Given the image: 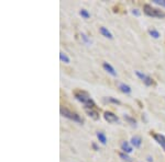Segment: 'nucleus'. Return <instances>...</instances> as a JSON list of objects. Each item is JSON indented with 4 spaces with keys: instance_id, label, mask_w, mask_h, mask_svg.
I'll use <instances>...</instances> for the list:
<instances>
[{
    "instance_id": "f257e3e1",
    "label": "nucleus",
    "mask_w": 165,
    "mask_h": 162,
    "mask_svg": "<svg viewBox=\"0 0 165 162\" xmlns=\"http://www.w3.org/2000/svg\"><path fill=\"white\" fill-rule=\"evenodd\" d=\"M74 97L77 101H79L81 104H84V108H96V104L90 98V95L86 91L77 89L74 91Z\"/></svg>"
},
{
    "instance_id": "f03ea898",
    "label": "nucleus",
    "mask_w": 165,
    "mask_h": 162,
    "mask_svg": "<svg viewBox=\"0 0 165 162\" xmlns=\"http://www.w3.org/2000/svg\"><path fill=\"white\" fill-rule=\"evenodd\" d=\"M143 12H144L148 17H152V18H160V19L165 18L164 11L157 9V8H154V7H152V6L149 5V3H145V5L143 6Z\"/></svg>"
},
{
    "instance_id": "7ed1b4c3",
    "label": "nucleus",
    "mask_w": 165,
    "mask_h": 162,
    "mask_svg": "<svg viewBox=\"0 0 165 162\" xmlns=\"http://www.w3.org/2000/svg\"><path fill=\"white\" fill-rule=\"evenodd\" d=\"M60 112L64 117L68 118V119H72V121H74V122H77V123H83V118L78 115V113L72 111L70 108H66V106H61Z\"/></svg>"
},
{
    "instance_id": "20e7f679",
    "label": "nucleus",
    "mask_w": 165,
    "mask_h": 162,
    "mask_svg": "<svg viewBox=\"0 0 165 162\" xmlns=\"http://www.w3.org/2000/svg\"><path fill=\"white\" fill-rule=\"evenodd\" d=\"M151 136L154 138V140L160 145L161 147L165 150V136L161 135V134H156L154 132H151Z\"/></svg>"
},
{
    "instance_id": "39448f33",
    "label": "nucleus",
    "mask_w": 165,
    "mask_h": 162,
    "mask_svg": "<svg viewBox=\"0 0 165 162\" xmlns=\"http://www.w3.org/2000/svg\"><path fill=\"white\" fill-rule=\"evenodd\" d=\"M104 118H105L108 123H118L119 122L118 116L115 115L112 112H109V111H107V112L104 113Z\"/></svg>"
},
{
    "instance_id": "423d86ee",
    "label": "nucleus",
    "mask_w": 165,
    "mask_h": 162,
    "mask_svg": "<svg viewBox=\"0 0 165 162\" xmlns=\"http://www.w3.org/2000/svg\"><path fill=\"white\" fill-rule=\"evenodd\" d=\"M84 110H85V112L87 113V115L90 116L93 119H95V121L99 119V112H98L97 108H84Z\"/></svg>"
},
{
    "instance_id": "0eeeda50",
    "label": "nucleus",
    "mask_w": 165,
    "mask_h": 162,
    "mask_svg": "<svg viewBox=\"0 0 165 162\" xmlns=\"http://www.w3.org/2000/svg\"><path fill=\"white\" fill-rule=\"evenodd\" d=\"M102 68L105 69L106 71L108 72V74H110L111 76H113V77H117V72H116L115 68L111 66V65L109 64V63H107V61H104L102 63Z\"/></svg>"
},
{
    "instance_id": "6e6552de",
    "label": "nucleus",
    "mask_w": 165,
    "mask_h": 162,
    "mask_svg": "<svg viewBox=\"0 0 165 162\" xmlns=\"http://www.w3.org/2000/svg\"><path fill=\"white\" fill-rule=\"evenodd\" d=\"M121 150H122V152L129 154L133 151V148H132V146H130V143L128 141H122L121 143Z\"/></svg>"
},
{
    "instance_id": "1a4fd4ad",
    "label": "nucleus",
    "mask_w": 165,
    "mask_h": 162,
    "mask_svg": "<svg viewBox=\"0 0 165 162\" xmlns=\"http://www.w3.org/2000/svg\"><path fill=\"white\" fill-rule=\"evenodd\" d=\"M130 141H131V146L134 148H140L141 145H142V139L139 136H133V137L131 138Z\"/></svg>"
},
{
    "instance_id": "9d476101",
    "label": "nucleus",
    "mask_w": 165,
    "mask_h": 162,
    "mask_svg": "<svg viewBox=\"0 0 165 162\" xmlns=\"http://www.w3.org/2000/svg\"><path fill=\"white\" fill-rule=\"evenodd\" d=\"M99 32L102 35H104L105 37H107V39H113V36H112V33H111V32H110V31L107 29V28H105V26H100V28H99Z\"/></svg>"
},
{
    "instance_id": "9b49d317",
    "label": "nucleus",
    "mask_w": 165,
    "mask_h": 162,
    "mask_svg": "<svg viewBox=\"0 0 165 162\" xmlns=\"http://www.w3.org/2000/svg\"><path fill=\"white\" fill-rule=\"evenodd\" d=\"M118 88L120 89L121 92H123V93H125V94H130L131 91H132L131 88L128 85V84L122 83V82H119V83H118Z\"/></svg>"
},
{
    "instance_id": "f8f14e48",
    "label": "nucleus",
    "mask_w": 165,
    "mask_h": 162,
    "mask_svg": "<svg viewBox=\"0 0 165 162\" xmlns=\"http://www.w3.org/2000/svg\"><path fill=\"white\" fill-rule=\"evenodd\" d=\"M97 138H98L100 143H102V145H106V143H107V137H106L105 133H102V132H97Z\"/></svg>"
},
{
    "instance_id": "ddd939ff",
    "label": "nucleus",
    "mask_w": 165,
    "mask_h": 162,
    "mask_svg": "<svg viewBox=\"0 0 165 162\" xmlns=\"http://www.w3.org/2000/svg\"><path fill=\"white\" fill-rule=\"evenodd\" d=\"M148 32H149V34H150L151 36L153 37V39H159V37L161 36V35H160V32H159V31H157L156 29H153V28L149 30Z\"/></svg>"
},
{
    "instance_id": "4468645a",
    "label": "nucleus",
    "mask_w": 165,
    "mask_h": 162,
    "mask_svg": "<svg viewBox=\"0 0 165 162\" xmlns=\"http://www.w3.org/2000/svg\"><path fill=\"white\" fill-rule=\"evenodd\" d=\"M60 59L62 63H65V64H70V57H68L65 53H63V52H61L60 53Z\"/></svg>"
},
{
    "instance_id": "2eb2a0df",
    "label": "nucleus",
    "mask_w": 165,
    "mask_h": 162,
    "mask_svg": "<svg viewBox=\"0 0 165 162\" xmlns=\"http://www.w3.org/2000/svg\"><path fill=\"white\" fill-rule=\"evenodd\" d=\"M119 157H120V159H122L123 161H125V162H131L132 161V159H131L129 156H128V153H125V152H119Z\"/></svg>"
},
{
    "instance_id": "dca6fc26",
    "label": "nucleus",
    "mask_w": 165,
    "mask_h": 162,
    "mask_svg": "<svg viewBox=\"0 0 165 162\" xmlns=\"http://www.w3.org/2000/svg\"><path fill=\"white\" fill-rule=\"evenodd\" d=\"M144 82L145 85H148V87H151V85H154L155 82H154V80L151 78V77H149V76H146V78H145V80L143 81Z\"/></svg>"
},
{
    "instance_id": "f3484780",
    "label": "nucleus",
    "mask_w": 165,
    "mask_h": 162,
    "mask_svg": "<svg viewBox=\"0 0 165 162\" xmlns=\"http://www.w3.org/2000/svg\"><path fill=\"white\" fill-rule=\"evenodd\" d=\"M79 14L81 15V17H83L84 19H89V18H90V13L86 9H81V10H80Z\"/></svg>"
},
{
    "instance_id": "a211bd4d",
    "label": "nucleus",
    "mask_w": 165,
    "mask_h": 162,
    "mask_svg": "<svg viewBox=\"0 0 165 162\" xmlns=\"http://www.w3.org/2000/svg\"><path fill=\"white\" fill-rule=\"evenodd\" d=\"M123 117H125V119L127 121V122H129V123L132 124V125H135V124H136V121H135V118L131 117V116H129V115H125Z\"/></svg>"
},
{
    "instance_id": "6ab92c4d",
    "label": "nucleus",
    "mask_w": 165,
    "mask_h": 162,
    "mask_svg": "<svg viewBox=\"0 0 165 162\" xmlns=\"http://www.w3.org/2000/svg\"><path fill=\"white\" fill-rule=\"evenodd\" d=\"M135 76H136V77H138L139 79H141L142 81H144L145 78H146V74H144L143 72L139 71V70H136V71H135Z\"/></svg>"
},
{
    "instance_id": "aec40b11",
    "label": "nucleus",
    "mask_w": 165,
    "mask_h": 162,
    "mask_svg": "<svg viewBox=\"0 0 165 162\" xmlns=\"http://www.w3.org/2000/svg\"><path fill=\"white\" fill-rule=\"evenodd\" d=\"M80 36H81V39H83V41L85 42L86 44H88V45L91 44V41H90V39H88V36H87V35H86L85 33H81V34H80Z\"/></svg>"
},
{
    "instance_id": "412c9836",
    "label": "nucleus",
    "mask_w": 165,
    "mask_h": 162,
    "mask_svg": "<svg viewBox=\"0 0 165 162\" xmlns=\"http://www.w3.org/2000/svg\"><path fill=\"white\" fill-rule=\"evenodd\" d=\"M107 101L110 102V103H113V104H120V101H119V100H117V99H115V98H111V97L107 98Z\"/></svg>"
},
{
    "instance_id": "4be33fe9",
    "label": "nucleus",
    "mask_w": 165,
    "mask_h": 162,
    "mask_svg": "<svg viewBox=\"0 0 165 162\" xmlns=\"http://www.w3.org/2000/svg\"><path fill=\"white\" fill-rule=\"evenodd\" d=\"M153 2L156 5L162 6V7H165V0H153Z\"/></svg>"
},
{
    "instance_id": "5701e85b",
    "label": "nucleus",
    "mask_w": 165,
    "mask_h": 162,
    "mask_svg": "<svg viewBox=\"0 0 165 162\" xmlns=\"http://www.w3.org/2000/svg\"><path fill=\"white\" fill-rule=\"evenodd\" d=\"M132 14L139 17V15H140V12H139V10H138V9H133V10H132Z\"/></svg>"
},
{
    "instance_id": "b1692460",
    "label": "nucleus",
    "mask_w": 165,
    "mask_h": 162,
    "mask_svg": "<svg viewBox=\"0 0 165 162\" xmlns=\"http://www.w3.org/2000/svg\"><path fill=\"white\" fill-rule=\"evenodd\" d=\"M91 147L94 148V150H98V146H97V145H96L95 143H91Z\"/></svg>"
},
{
    "instance_id": "393cba45",
    "label": "nucleus",
    "mask_w": 165,
    "mask_h": 162,
    "mask_svg": "<svg viewBox=\"0 0 165 162\" xmlns=\"http://www.w3.org/2000/svg\"><path fill=\"white\" fill-rule=\"evenodd\" d=\"M146 159H148V161L149 162H153V159H152V157H150V156L146 158Z\"/></svg>"
}]
</instances>
